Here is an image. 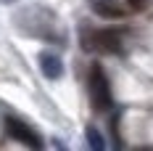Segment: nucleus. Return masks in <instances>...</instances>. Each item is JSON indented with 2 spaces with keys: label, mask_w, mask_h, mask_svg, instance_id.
<instances>
[{
  "label": "nucleus",
  "mask_w": 153,
  "mask_h": 151,
  "mask_svg": "<svg viewBox=\"0 0 153 151\" xmlns=\"http://www.w3.org/2000/svg\"><path fill=\"white\" fill-rule=\"evenodd\" d=\"M21 16H27L32 19L29 29H24L27 35H34V37H42V40H63V35H58V21H56V16L45 11V8H27V11H21Z\"/></svg>",
  "instance_id": "nucleus-2"
},
{
  "label": "nucleus",
  "mask_w": 153,
  "mask_h": 151,
  "mask_svg": "<svg viewBox=\"0 0 153 151\" xmlns=\"http://www.w3.org/2000/svg\"><path fill=\"white\" fill-rule=\"evenodd\" d=\"M85 48L87 50H100V53H119L122 50V32L119 29H98L85 35Z\"/></svg>",
  "instance_id": "nucleus-3"
},
{
  "label": "nucleus",
  "mask_w": 153,
  "mask_h": 151,
  "mask_svg": "<svg viewBox=\"0 0 153 151\" xmlns=\"http://www.w3.org/2000/svg\"><path fill=\"white\" fill-rule=\"evenodd\" d=\"M87 143H90L92 151H103V149H106V140H103V135L98 133V127H95V125L87 127Z\"/></svg>",
  "instance_id": "nucleus-7"
},
{
  "label": "nucleus",
  "mask_w": 153,
  "mask_h": 151,
  "mask_svg": "<svg viewBox=\"0 0 153 151\" xmlns=\"http://www.w3.org/2000/svg\"><path fill=\"white\" fill-rule=\"evenodd\" d=\"M5 133H8V138H13V140L24 143V146H29V149H34V151H40L45 146L42 138L37 135L24 119H19V117H5Z\"/></svg>",
  "instance_id": "nucleus-4"
},
{
  "label": "nucleus",
  "mask_w": 153,
  "mask_h": 151,
  "mask_svg": "<svg viewBox=\"0 0 153 151\" xmlns=\"http://www.w3.org/2000/svg\"><path fill=\"white\" fill-rule=\"evenodd\" d=\"M87 90H90V104L95 111H108L114 106V93H111V82H108L106 72L100 64H92L90 74H87Z\"/></svg>",
  "instance_id": "nucleus-1"
},
{
  "label": "nucleus",
  "mask_w": 153,
  "mask_h": 151,
  "mask_svg": "<svg viewBox=\"0 0 153 151\" xmlns=\"http://www.w3.org/2000/svg\"><path fill=\"white\" fill-rule=\"evenodd\" d=\"M124 3H127L132 11H143V8L148 5V0H124Z\"/></svg>",
  "instance_id": "nucleus-8"
},
{
  "label": "nucleus",
  "mask_w": 153,
  "mask_h": 151,
  "mask_svg": "<svg viewBox=\"0 0 153 151\" xmlns=\"http://www.w3.org/2000/svg\"><path fill=\"white\" fill-rule=\"evenodd\" d=\"M40 69H42V74L48 77V80H61L63 74V64L61 59L56 56V53H40Z\"/></svg>",
  "instance_id": "nucleus-6"
},
{
  "label": "nucleus",
  "mask_w": 153,
  "mask_h": 151,
  "mask_svg": "<svg viewBox=\"0 0 153 151\" xmlns=\"http://www.w3.org/2000/svg\"><path fill=\"white\" fill-rule=\"evenodd\" d=\"M90 8L103 19H124L127 8L119 0H90Z\"/></svg>",
  "instance_id": "nucleus-5"
}]
</instances>
